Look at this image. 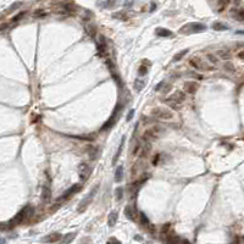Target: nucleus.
I'll return each instance as SVG.
<instances>
[{
  "label": "nucleus",
  "mask_w": 244,
  "mask_h": 244,
  "mask_svg": "<svg viewBox=\"0 0 244 244\" xmlns=\"http://www.w3.org/2000/svg\"><path fill=\"white\" fill-rule=\"evenodd\" d=\"M141 149H142V146L138 144V145H136V149H134V151H133V155H137L139 151H141Z\"/></svg>",
  "instance_id": "obj_36"
},
{
  "label": "nucleus",
  "mask_w": 244,
  "mask_h": 244,
  "mask_svg": "<svg viewBox=\"0 0 244 244\" xmlns=\"http://www.w3.org/2000/svg\"><path fill=\"white\" fill-rule=\"evenodd\" d=\"M190 65L197 69V70H201V71H206V70H211L213 67L210 65H208L205 61H203V59L198 58V56H194L193 59H190Z\"/></svg>",
  "instance_id": "obj_6"
},
{
  "label": "nucleus",
  "mask_w": 244,
  "mask_h": 244,
  "mask_svg": "<svg viewBox=\"0 0 244 244\" xmlns=\"http://www.w3.org/2000/svg\"><path fill=\"white\" fill-rule=\"evenodd\" d=\"M122 177H123V167L122 166H118L116 169V172H115V181L116 182H121L122 181Z\"/></svg>",
  "instance_id": "obj_20"
},
{
  "label": "nucleus",
  "mask_w": 244,
  "mask_h": 244,
  "mask_svg": "<svg viewBox=\"0 0 244 244\" xmlns=\"http://www.w3.org/2000/svg\"><path fill=\"white\" fill-rule=\"evenodd\" d=\"M166 244H183V239H181V238H178L177 236H173V234H167Z\"/></svg>",
  "instance_id": "obj_15"
},
{
  "label": "nucleus",
  "mask_w": 244,
  "mask_h": 244,
  "mask_svg": "<svg viewBox=\"0 0 244 244\" xmlns=\"http://www.w3.org/2000/svg\"><path fill=\"white\" fill-rule=\"evenodd\" d=\"M138 73H139L141 76H144V74H146V73H148V69H146V67H144V66H142V67H139Z\"/></svg>",
  "instance_id": "obj_32"
},
{
  "label": "nucleus",
  "mask_w": 244,
  "mask_h": 244,
  "mask_svg": "<svg viewBox=\"0 0 244 244\" xmlns=\"http://www.w3.org/2000/svg\"><path fill=\"white\" fill-rule=\"evenodd\" d=\"M98 188H99V186H95L93 189H92V192L87 195L86 198L83 199V200L79 203V205H78V209H77V211L78 213H84L87 210V208L89 206V204L92 203V200H93V198H94V195L97 194V192H98Z\"/></svg>",
  "instance_id": "obj_5"
},
{
  "label": "nucleus",
  "mask_w": 244,
  "mask_h": 244,
  "mask_svg": "<svg viewBox=\"0 0 244 244\" xmlns=\"http://www.w3.org/2000/svg\"><path fill=\"white\" fill-rule=\"evenodd\" d=\"M162 86H164V82H160L158 86L155 87V90H160V89H161V87H162Z\"/></svg>",
  "instance_id": "obj_38"
},
{
  "label": "nucleus",
  "mask_w": 244,
  "mask_h": 244,
  "mask_svg": "<svg viewBox=\"0 0 244 244\" xmlns=\"http://www.w3.org/2000/svg\"><path fill=\"white\" fill-rule=\"evenodd\" d=\"M125 214H126V217L129 218V220H134V216H133V210H132V208L131 206H126V209H125Z\"/></svg>",
  "instance_id": "obj_24"
},
{
  "label": "nucleus",
  "mask_w": 244,
  "mask_h": 244,
  "mask_svg": "<svg viewBox=\"0 0 244 244\" xmlns=\"http://www.w3.org/2000/svg\"><path fill=\"white\" fill-rule=\"evenodd\" d=\"M223 69H225L227 72H234V66H233V64L230 62V61H227V62L223 65Z\"/></svg>",
  "instance_id": "obj_28"
},
{
  "label": "nucleus",
  "mask_w": 244,
  "mask_h": 244,
  "mask_svg": "<svg viewBox=\"0 0 244 244\" xmlns=\"http://www.w3.org/2000/svg\"><path fill=\"white\" fill-rule=\"evenodd\" d=\"M74 237H76V233H74V232L66 234V236H65V238L62 239V243H64V244H69L70 242H72V241L74 239Z\"/></svg>",
  "instance_id": "obj_23"
},
{
  "label": "nucleus",
  "mask_w": 244,
  "mask_h": 244,
  "mask_svg": "<svg viewBox=\"0 0 244 244\" xmlns=\"http://www.w3.org/2000/svg\"><path fill=\"white\" fill-rule=\"evenodd\" d=\"M117 218H118V214H117V211H111V213L109 214V217H108V225H109L110 227H114V226L116 225Z\"/></svg>",
  "instance_id": "obj_16"
},
{
  "label": "nucleus",
  "mask_w": 244,
  "mask_h": 244,
  "mask_svg": "<svg viewBox=\"0 0 244 244\" xmlns=\"http://www.w3.org/2000/svg\"><path fill=\"white\" fill-rule=\"evenodd\" d=\"M108 244H121V242H118L116 238H110L108 241Z\"/></svg>",
  "instance_id": "obj_35"
},
{
  "label": "nucleus",
  "mask_w": 244,
  "mask_h": 244,
  "mask_svg": "<svg viewBox=\"0 0 244 244\" xmlns=\"http://www.w3.org/2000/svg\"><path fill=\"white\" fill-rule=\"evenodd\" d=\"M213 28L216 29V31H226V29L228 28V26L227 25H223L221 22H214L213 23Z\"/></svg>",
  "instance_id": "obj_22"
},
{
  "label": "nucleus",
  "mask_w": 244,
  "mask_h": 244,
  "mask_svg": "<svg viewBox=\"0 0 244 244\" xmlns=\"http://www.w3.org/2000/svg\"><path fill=\"white\" fill-rule=\"evenodd\" d=\"M0 244H5V239L4 238H0Z\"/></svg>",
  "instance_id": "obj_39"
},
{
  "label": "nucleus",
  "mask_w": 244,
  "mask_h": 244,
  "mask_svg": "<svg viewBox=\"0 0 244 244\" xmlns=\"http://www.w3.org/2000/svg\"><path fill=\"white\" fill-rule=\"evenodd\" d=\"M139 222H141L142 225H144V226H148V225H149V220H148V217H146L145 214H143V213L139 214Z\"/></svg>",
  "instance_id": "obj_27"
},
{
  "label": "nucleus",
  "mask_w": 244,
  "mask_h": 244,
  "mask_svg": "<svg viewBox=\"0 0 244 244\" xmlns=\"http://www.w3.org/2000/svg\"><path fill=\"white\" fill-rule=\"evenodd\" d=\"M206 29L205 25L201 23H197V22H192V23H187L186 26H183L181 28V33H187V34H192V33H200Z\"/></svg>",
  "instance_id": "obj_4"
},
{
  "label": "nucleus",
  "mask_w": 244,
  "mask_h": 244,
  "mask_svg": "<svg viewBox=\"0 0 244 244\" xmlns=\"http://www.w3.org/2000/svg\"><path fill=\"white\" fill-rule=\"evenodd\" d=\"M29 210H31V206H29V205L25 206V208H23V209H22V210H21V211H20V213H18L17 215L15 216V217L12 218V220H11V221H10V225H11V226H16V225H20V223H21V222H22V221H23V220L26 218V216H28L27 214H28Z\"/></svg>",
  "instance_id": "obj_7"
},
{
  "label": "nucleus",
  "mask_w": 244,
  "mask_h": 244,
  "mask_svg": "<svg viewBox=\"0 0 244 244\" xmlns=\"http://www.w3.org/2000/svg\"><path fill=\"white\" fill-rule=\"evenodd\" d=\"M123 144H125V136L122 137V139H121V143H120V146H118V150L116 151L115 156H114V160H112V165H116L117 160H118L120 155H121V153H122V149H123Z\"/></svg>",
  "instance_id": "obj_18"
},
{
  "label": "nucleus",
  "mask_w": 244,
  "mask_h": 244,
  "mask_svg": "<svg viewBox=\"0 0 244 244\" xmlns=\"http://www.w3.org/2000/svg\"><path fill=\"white\" fill-rule=\"evenodd\" d=\"M121 109V105H117L116 106V109L114 110V112H112V115H111V117L103 125V127H101V131H106V129H109V128H111L114 125H115V122H116V114H117V111Z\"/></svg>",
  "instance_id": "obj_9"
},
{
  "label": "nucleus",
  "mask_w": 244,
  "mask_h": 244,
  "mask_svg": "<svg viewBox=\"0 0 244 244\" xmlns=\"http://www.w3.org/2000/svg\"><path fill=\"white\" fill-rule=\"evenodd\" d=\"M162 131L164 129L161 128L160 126H153V127H149L148 129H145L142 137H143V139L145 142H151V141L156 139L158 137H160Z\"/></svg>",
  "instance_id": "obj_2"
},
{
  "label": "nucleus",
  "mask_w": 244,
  "mask_h": 244,
  "mask_svg": "<svg viewBox=\"0 0 244 244\" xmlns=\"http://www.w3.org/2000/svg\"><path fill=\"white\" fill-rule=\"evenodd\" d=\"M239 59H243V53H239Z\"/></svg>",
  "instance_id": "obj_40"
},
{
  "label": "nucleus",
  "mask_w": 244,
  "mask_h": 244,
  "mask_svg": "<svg viewBox=\"0 0 244 244\" xmlns=\"http://www.w3.org/2000/svg\"><path fill=\"white\" fill-rule=\"evenodd\" d=\"M199 88V84L197 82H186L184 83V90L188 94H194Z\"/></svg>",
  "instance_id": "obj_12"
},
{
  "label": "nucleus",
  "mask_w": 244,
  "mask_h": 244,
  "mask_svg": "<svg viewBox=\"0 0 244 244\" xmlns=\"http://www.w3.org/2000/svg\"><path fill=\"white\" fill-rule=\"evenodd\" d=\"M81 189V186L79 184H74V186H72L70 189H67L65 193H64V199H66V198H69V197H71L72 194H74V193H77L78 190Z\"/></svg>",
  "instance_id": "obj_17"
},
{
  "label": "nucleus",
  "mask_w": 244,
  "mask_h": 244,
  "mask_svg": "<svg viewBox=\"0 0 244 244\" xmlns=\"http://www.w3.org/2000/svg\"><path fill=\"white\" fill-rule=\"evenodd\" d=\"M144 87H145V82H144V81L139 79V78L134 81V89H136L137 92H141Z\"/></svg>",
  "instance_id": "obj_21"
},
{
  "label": "nucleus",
  "mask_w": 244,
  "mask_h": 244,
  "mask_svg": "<svg viewBox=\"0 0 244 244\" xmlns=\"http://www.w3.org/2000/svg\"><path fill=\"white\" fill-rule=\"evenodd\" d=\"M106 49H108L106 41H105V38H104L103 36H100V37H99V43H98V54H99L100 56H104L105 53H106Z\"/></svg>",
  "instance_id": "obj_10"
},
{
  "label": "nucleus",
  "mask_w": 244,
  "mask_h": 244,
  "mask_svg": "<svg viewBox=\"0 0 244 244\" xmlns=\"http://www.w3.org/2000/svg\"><path fill=\"white\" fill-rule=\"evenodd\" d=\"M61 239V234L60 233H51V234H48L46 237L42 238V242L45 243H56Z\"/></svg>",
  "instance_id": "obj_11"
},
{
  "label": "nucleus",
  "mask_w": 244,
  "mask_h": 244,
  "mask_svg": "<svg viewBox=\"0 0 244 244\" xmlns=\"http://www.w3.org/2000/svg\"><path fill=\"white\" fill-rule=\"evenodd\" d=\"M187 53H188V49H184V50L179 51L178 54H176V55L173 56V61H179V60L183 58L184 55H187Z\"/></svg>",
  "instance_id": "obj_25"
},
{
  "label": "nucleus",
  "mask_w": 244,
  "mask_h": 244,
  "mask_svg": "<svg viewBox=\"0 0 244 244\" xmlns=\"http://www.w3.org/2000/svg\"><path fill=\"white\" fill-rule=\"evenodd\" d=\"M115 195H116V199H117V200H121V199H122V197H123V188H122V187L116 188Z\"/></svg>",
  "instance_id": "obj_26"
},
{
  "label": "nucleus",
  "mask_w": 244,
  "mask_h": 244,
  "mask_svg": "<svg viewBox=\"0 0 244 244\" xmlns=\"http://www.w3.org/2000/svg\"><path fill=\"white\" fill-rule=\"evenodd\" d=\"M25 15H26V12H20L18 15H16L14 18H12V22H17V21H20V20H21Z\"/></svg>",
  "instance_id": "obj_31"
},
{
  "label": "nucleus",
  "mask_w": 244,
  "mask_h": 244,
  "mask_svg": "<svg viewBox=\"0 0 244 244\" xmlns=\"http://www.w3.org/2000/svg\"><path fill=\"white\" fill-rule=\"evenodd\" d=\"M133 116H134V110H133V109H131V110H129V112H128V115H127V117H126V121H131V120L133 118Z\"/></svg>",
  "instance_id": "obj_33"
},
{
  "label": "nucleus",
  "mask_w": 244,
  "mask_h": 244,
  "mask_svg": "<svg viewBox=\"0 0 244 244\" xmlns=\"http://www.w3.org/2000/svg\"><path fill=\"white\" fill-rule=\"evenodd\" d=\"M237 17H238V20H239V21H243V10H241V11L238 12Z\"/></svg>",
  "instance_id": "obj_37"
},
{
  "label": "nucleus",
  "mask_w": 244,
  "mask_h": 244,
  "mask_svg": "<svg viewBox=\"0 0 244 244\" xmlns=\"http://www.w3.org/2000/svg\"><path fill=\"white\" fill-rule=\"evenodd\" d=\"M114 17H120L122 20H127V16L123 14V12H118V14H114Z\"/></svg>",
  "instance_id": "obj_34"
},
{
  "label": "nucleus",
  "mask_w": 244,
  "mask_h": 244,
  "mask_svg": "<svg viewBox=\"0 0 244 244\" xmlns=\"http://www.w3.org/2000/svg\"><path fill=\"white\" fill-rule=\"evenodd\" d=\"M90 172H92V170L86 162H82L79 165V178H81V181H83V182L87 181L90 176Z\"/></svg>",
  "instance_id": "obj_8"
},
{
  "label": "nucleus",
  "mask_w": 244,
  "mask_h": 244,
  "mask_svg": "<svg viewBox=\"0 0 244 244\" xmlns=\"http://www.w3.org/2000/svg\"><path fill=\"white\" fill-rule=\"evenodd\" d=\"M156 36H159V37H169V36H171L172 34V32L171 31H169V29H166V28H158L156 29Z\"/></svg>",
  "instance_id": "obj_19"
},
{
  "label": "nucleus",
  "mask_w": 244,
  "mask_h": 244,
  "mask_svg": "<svg viewBox=\"0 0 244 244\" xmlns=\"http://www.w3.org/2000/svg\"><path fill=\"white\" fill-rule=\"evenodd\" d=\"M184 100H186V94L183 92H181V90H177V92L173 93L171 97H169L165 100V103L170 108H172L175 110H178V109H181V104Z\"/></svg>",
  "instance_id": "obj_1"
},
{
  "label": "nucleus",
  "mask_w": 244,
  "mask_h": 244,
  "mask_svg": "<svg viewBox=\"0 0 244 244\" xmlns=\"http://www.w3.org/2000/svg\"><path fill=\"white\" fill-rule=\"evenodd\" d=\"M206 58L209 59V61H210L211 64H217V62H218V59L216 58L215 55H213V54H208Z\"/></svg>",
  "instance_id": "obj_30"
},
{
  "label": "nucleus",
  "mask_w": 244,
  "mask_h": 244,
  "mask_svg": "<svg viewBox=\"0 0 244 244\" xmlns=\"http://www.w3.org/2000/svg\"><path fill=\"white\" fill-rule=\"evenodd\" d=\"M42 199L44 203H49L51 199V190L48 186L42 187Z\"/></svg>",
  "instance_id": "obj_13"
},
{
  "label": "nucleus",
  "mask_w": 244,
  "mask_h": 244,
  "mask_svg": "<svg viewBox=\"0 0 244 244\" xmlns=\"http://www.w3.org/2000/svg\"><path fill=\"white\" fill-rule=\"evenodd\" d=\"M150 115L154 116V117H158V118H162V120H171L173 117V112L171 110L166 109V108L158 106V108L151 109Z\"/></svg>",
  "instance_id": "obj_3"
},
{
  "label": "nucleus",
  "mask_w": 244,
  "mask_h": 244,
  "mask_svg": "<svg viewBox=\"0 0 244 244\" xmlns=\"http://www.w3.org/2000/svg\"><path fill=\"white\" fill-rule=\"evenodd\" d=\"M215 56H218V58L222 59V60H230L232 55H231V51L228 49H220V50L216 51Z\"/></svg>",
  "instance_id": "obj_14"
},
{
  "label": "nucleus",
  "mask_w": 244,
  "mask_h": 244,
  "mask_svg": "<svg viewBox=\"0 0 244 244\" xmlns=\"http://www.w3.org/2000/svg\"><path fill=\"white\" fill-rule=\"evenodd\" d=\"M88 153H89L90 158L95 159V158H97V154H98V149H97V148H90V149L88 150Z\"/></svg>",
  "instance_id": "obj_29"
}]
</instances>
